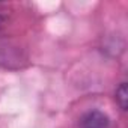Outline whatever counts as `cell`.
Returning a JSON list of instances; mask_svg holds the SVG:
<instances>
[{
  "label": "cell",
  "mask_w": 128,
  "mask_h": 128,
  "mask_svg": "<svg viewBox=\"0 0 128 128\" xmlns=\"http://www.w3.org/2000/svg\"><path fill=\"white\" fill-rule=\"evenodd\" d=\"M114 98H116V102L118 106L120 107V110H126L128 107V89H126V83H120L116 89V94H114Z\"/></svg>",
  "instance_id": "obj_2"
},
{
  "label": "cell",
  "mask_w": 128,
  "mask_h": 128,
  "mask_svg": "<svg viewBox=\"0 0 128 128\" xmlns=\"http://www.w3.org/2000/svg\"><path fill=\"white\" fill-rule=\"evenodd\" d=\"M110 119L101 110H90L80 118V128H108Z\"/></svg>",
  "instance_id": "obj_1"
}]
</instances>
